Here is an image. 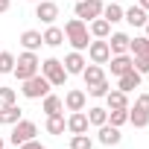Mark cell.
I'll use <instances>...</instances> for the list:
<instances>
[{
	"label": "cell",
	"instance_id": "6da1fadb",
	"mask_svg": "<svg viewBox=\"0 0 149 149\" xmlns=\"http://www.w3.org/2000/svg\"><path fill=\"white\" fill-rule=\"evenodd\" d=\"M64 38L70 41V47L73 50H88V44H91V32H88V24L82 21V18H70L67 24H64Z\"/></svg>",
	"mask_w": 149,
	"mask_h": 149
},
{
	"label": "cell",
	"instance_id": "7a4b0ae2",
	"mask_svg": "<svg viewBox=\"0 0 149 149\" xmlns=\"http://www.w3.org/2000/svg\"><path fill=\"white\" fill-rule=\"evenodd\" d=\"M38 67H41V61H38V56L32 53V50H24L18 58H15V76H18V82H24V79H29V76H35L38 73Z\"/></svg>",
	"mask_w": 149,
	"mask_h": 149
},
{
	"label": "cell",
	"instance_id": "3957f363",
	"mask_svg": "<svg viewBox=\"0 0 149 149\" xmlns=\"http://www.w3.org/2000/svg\"><path fill=\"white\" fill-rule=\"evenodd\" d=\"M24 88H21V94L26 97V100H44L47 94H50V82H47V76H41V73H35V76H29V79H24L21 82Z\"/></svg>",
	"mask_w": 149,
	"mask_h": 149
},
{
	"label": "cell",
	"instance_id": "277c9868",
	"mask_svg": "<svg viewBox=\"0 0 149 149\" xmlns=\"http://www.w3.org/2000/svg\"><path fill=\"white\" fill-rule=\"evenodd\" d=\"M38 70H41V76H47V82H50L53 88L64 85V79H67V70H64V64H61L58 58H44Z\"/></svg>",
	"mask_w": 149,
	"mask_h": 149
},
{
	"label": "cell",
	"instance_id": "5b68a950",
	"mask_svg": "<svg viewBox=\"0 0 149 149\" xmlns=\"http://www.w3.org/2000/svg\"><path fill=\"white\" fill-rule=\"evenodd\" d=\"M35 134H38V126L32 123V120H18L15 126H12V134H9V140L15 143V146H21V143H26V140H35Z\"/></svg>",
	"mask_w": 149,
	"mask_h": 149
},
{
	"label": "cell",
	"instance_id": "8992f818",
	"mask_svg": "<svg viewBox=\"0 0 149 149\" xmlns=\"http://www.w3.org/2000/svg\"><path fill=\"white\" fill-rule=\"evenodd\" d=\"M73 12H76V18H82L88 24V21L102 15V0H76V9Z\"/></svg>",
	"mask_w": 149,
	"mask_h": 149
},
{
	"label": "cell",
	"instance_id": "52a82bcc",
	"mask_svg": "<svg viewBox=\"0 0 149 149\" xmlns=\"http://www.w3.org/2000/svg\"><path fill=\"white\" fill-rule=\"evenodd\" d=\"M88 58H91L94 64H108V58H111V47H108V41H105V38L91 41V44H88Z\"/></svg>",
	"mask_w": 149,
	"mask_h": 149
},
{
	"label": "cell",
	"instance_id": "ba28073f",
	"mask_svg": "<svg viewBox=\"0 0 149 149\" xmlns=\"http://www.w3.org/2000/svg\"><path fill=\"white\" fill-rule=\"evenodd\" d=\"M88 114L85 111H70V117H67V132L70 134H88Z\"/></svg>",
	"mask_w": 149,
	"mask_h": 149
},
{
	"label": "cell",
	"instance_id": "9c48e42d",
	"mask_svg": "<svg viewBox=\"0 0 149 149\" xmlns=\"http://www.w3.org/2000/svg\"><path fill=\"white\" fill-rule=\"evenodd\" d=\"M35 18H41L44 24H56L58 6L53 3V0H38V3H35Z\"/></svg>",
	"mask_w": 149,
	"mask_h": 149
},
{
	"label": "cell",
	"instance_id": "30bf717a",
	"mask_svg": "<svg viewBox=\"0 0 149 149\" xmlns=\"http://www.w3.org/2000/svg\"><path fill=\"white\" fill-rule=\"evenodd\" d=\"M61 102H64V108H67V111H85L88 94H85V91H79V88H73V91H67V97H64Z\"/></svg>",
	"mask_w": 149,
	"mask_h": 149
},
{
	"label": "cell",
	"instance_id": "8fae6325",
	"mask_svg": "<svg viewBox=\"0 0 149 149\" xmlns=\"http://www.w3.org/2000/svg\"><path fill=\"white\" fill-rule=\"evenodd\" d=\"M97 129H100V134H97V137H100V143H102V146H117V143H120V137H123V134H120V129H117V126H111V123H102V126H97Z\"/></svg>",
	"mask_w": 149,
	"mask_h": 149
},
{
	"label": "cell",
	"instance_id": "7c38bea8",
	"mask_svg": "<svg viewBox=\"0 0 149 149\" xmlns=\"http://www.w3.org/2000/svg\"><path fill=\"white\" fill-rule=\"evenodd\" d=\"M61 64H64L67 76H70V73H82L88 61H85V56H82L79 50H73V53H67V56H64V61H61Z\"/></svg>",
	"mask_w": 149,
	"mask_h": 149
},
{
	"label": "cell",
	"instance_id": "4fadbf2b",
	"mask_svg": "<svg viewBox=\"0 0 149 149\" xmlns=\"http://www.w3.org/2000/svg\"><path fill=\"white\" fill-rule=\"evenodd\" d=\"M117 79H120V85H117V88H120L123 94H132L134 88H140V79H143V76H140L134 67H132L129 73H123V76H117Z\"/></svg>",
	"mask_w": 149,
	"mask_h": 149
},
{
	"label": "cell",
	"instance_id": "5bb4252c",
	"mask_svg": "<svg viewBox=\"0 0 149 149\" xmlns=\"http://www.w3.org/2000/svg\"><path fill=\"white\" fill-rule=\"evenodd\" d=\"M108 61H111V73H114V76H123V73H129V70H132V56H129V53L111 56Z\"/></svg>",
	"mask_w": 149,
	"mask_h": 149
},
{
	"label": "cell",
	"instance_id": "9a60e30c",
	"mask_svg": "<svg viewBox=\"0 0 149 149\" xmlns=\"http://www.w3.org/2000/svg\"><path fill=\"white\" fill-rule=\"evenodd\" d=\"M123 21H129L132 26H146V9H140V6H129V9H123Z\"/></svg>",
	"mask_w": 149,
	"mask_h": 149
},
{
	"label": "cell",
	"instance_id": "2e32d148",
	"mask_svg": "<svg viewBox=\"0 0 149 149\" xmlns=\"http://www.w3.org/2000/svg\"><path fill=\"white\" fill-rule=\"evenodd\" d=\"M79 76L85 79V85H97L100 79H105V70H102V64H94V61H91V64L79 73Z\"/></svg>",
	"mask_w": 149,
	"mask_h": 149
},
{
	"label": "cell",
	"instance_id": "e0dca14e",
	"mask_svg": "<svg viewBox=\"0 0 149 149\" xmlns=\"http://www.w3.org/2000/svg\"><path fill=\"white\" fill-rule=\"evenodd\" d=\"M41 38H44V44L47 47H61L64 44V29H58V26H47V32H41Z\"/></svg>",
	"mask_w": 149,
	"mask_h": 149
},
{
	"label": "cell",
	"instance_id": "ac0fdd59",
	"mask_svg": "<svg viewBox=\"0 0 149 149\" xmlns=\"http://www.w3.org/2000/svg\"><path fill=\"white\" fill-rule=\"evenodd\" d=\"M129 35L126 32H114L111 35V41H108V47H111V56H120V53H129Z\"/></svg>",
	"mask_w": 149,
	"mask_h": 149
},
{
	"label": "cell",
	"instance_id": "d6986e66",
	"mask_svg": "<svg viewBox=\"0 0 149 149\" xmlns=\"http://www.w3.org/2000/svg\"><path fill=\"white\" fill-rule=\"evenodd\" d=\"M88 32H91L94 38H108V35H111V24L100 15V18H94V21H91V29H88Z\"/></svg>",
	"mask_w": 149,
	"mask_h": 149
},
{
	"label": "cell",
	"instance_id": "ffe728a7",
	"mask_svg": "<svg viewBox=\"0 0 149 149\" xmlns=\"http://www.w3.org/2000/svg\"><path fill=\"white\" fill-rule=\"evenodd\" d=\"M21 44H24V50H32V53H35V50L44 44V38H41L38 29H26V32L21 35Z\"/></svg>",
	"mask_w": 149,
	"mask_h": 149
},
{
	"label": "cell",
	"instance_id": "44dd1931",
	"mask_svg": "<svg viewBox=\"0 0 149 149\" xmlns=\"http://www.w3.org/2000/svg\"><path fill=\"white\" fill-rule=\"evenodd\" d=\"M105 102H108V108H126L129 105V94H123L120 88H111L105 94Z\"/></svg>",
	"mask_w": 149,
	"mask_h": 149
},
{
	"label": "cell",
	"instance_id": "7402d4cb",
	"mask_svg": "<svg viewBox=\"0 0 149 149\" xmlns=\"http://www.w3.org/2000/svg\"><path fill=\"white\" fill-rule=\"evenodd\" d=\"M21 120V108L12 102V105H3V108H0V123H3V126H15Z\"/></svg>",
	"mask_w": 149,
	"mask_h": 149
},
{
	"label": "cell",
	"instance_id": "603a6c76",
	"mask_svg": "<svg viewBox=\"0 0 149 149\" xmlns=\"http://www.w3.org/2000/svg\"><path fill=\"white\" fill-rule=\"evenodd\" d=\"M64 129H67V120L61 114H47V132L50 134H64Z\"/></svg>",
	"mask_w": 149,
	"mask_h": 149
},
{
	"label": "cell",
	"instance_id": "cb8c5ba5",
	"mask_svg": "<svg viewBox=\"0 0 149 149\" xmlns=\"http://www.w3.org/2000/svg\"><path fill=\"white\" fill-rule=\"evenodd\" d=\"M102 18H105L108 24H120V21H123V9H120V3H114V0H111L108 6H102Z\"/></svg>",
	"mask_w": 149,
	"mask_h": 149
},
{
	"label": "cell",
	"instance_id": "d4e9b609",
	"mask_svg": "<svg viewBox=\"0 0 149 149\" xmlns=\"http://www.w3.org/2000/svg\"><path fill=\"white\" fill-rule=\"evenodd\" d=\"M61 108H64L61 97H56V94H47L44 97V114H61Z\"/></svg>",
	"mask_w": 149,
	"mask_h": 149
},
{
	"label": "cell",
	"instance_id": "484cf974",
	"mask_svg": "<svg viewBox=\"0 0 149 149\" xmlns=\"http://www.w3.org/2000/svg\"><path fill=\"white\" fill-rule=\"evenodd\" d=\"M129 123H132L134 129H146V126H149V114L140 111V108H129Z\"/></svg>",
	"mask_w": 149,
	"mask_h": 149
},
{
	"label": "cell",
	"instance_id": "4316f807",
	"mask_svg": "<svg viewBox=\"0 0 149 149\" xmlns=\"http://www.w3.org/2000/svg\"><path fill=\"white\" fill-rule=\"evenodd\" d=\"M88 123H91V126H102V123H108V111L100 108V105L88 108Z\"/></svg>",
	"mask_w": 149,
	"mask_h": 149
},
{
	"label": "cell",
	"instance_id": "83f0119b",
	"mask_svg": "<svg viewBox=\"0 0 149 149\" xmlns=\"http://www.w3.org/2000/svg\"><path fill=\"white\" fill-rule=\"evenodd\" d=\"M108 123H111V126H117V129H120L123 123H129V105H126V108H111Z\"/></svg>",
	"mask_w": 149,
	"mask_h": 149
},
{
	"label": "cell",
	"instance_id": "f1b7e54d",
	"mask_svg": "<svg viewBox=\"0 0 149 149\" xmlns=\"http://www.w3.org/2000/svg\"><path fill=\"white\" fill-rule=\"evenodd\" d=\"M70 149H94V140L88 134H73L70 137Z\"/></svg>",
	"mask_w": 149,
	"mask_h": 149
},
{
	"label": "cell",
	"instance_id": "f546056e",
	"mask_svg": "<svg viewBox=\"0 0 149 149\" xmlns=\"http://www.w3.org/2000/svg\"><path fill=\"white\" fill-rule=\"evenodd\" d=\"M12 70H15V56L0 50V73H12Z\"/></svg>",
	"mask_w": 149,
	"mask_h": 149
},
{
	"label": "cell",
	"instance_id": "4dcf8cb0",
	"mask_svg": "<svg viewBox=\"0 0 149 149\" xmlns=\"http://www.w3.org/2000/svg\"><path fill=\"white\" fill-rule=\"evenodd\" d=\"M108 91H111V88H108V79H100L97 85H88V94H91V97H105Z\"/></svg>",
	"mask_w": 149,
	"mask_h": 149
},
{
	"label": "cell",
	"instance_id": "1f68e13d",
	"mask_svg": "<svg viewBox=\"0 0 149 149\" xmlns=\"http://www.w3.org/2000/svg\"><path fill=\"white\" fill-rule=\"evenodd\" d=\"M15 100H18L15 88H3V85H0V108H3V105H12Z\"/></svg>",
	"mask_w": 149,
	"mask_h": 149
},
{
	"label": "cell",
	"instance_id": "d6a6232c",
	"mask_svg": "<svg viewBox=\"0 0 149 149\" xmlns=\"http://www.w3.org/2000/svg\"><path fill=\"white\" fill-rule=\"evenodd\" d=\"M132 67L140 73V76H146V73H149V58H143V56H132Z\"/></svg>",
	"mask_w": 149,
	"mask_h": 149
},
{
	"label": "cell",
	"instance_id": "836d02e7",
	"mask_svg": "<svg viewBox=\"0 0 149 149\" xmlns=\"http://www.w3.org/2000/svg\"><path fill=\"white\" fill-rule=\"evenodd\" d=\"M134 108H140V111H146V114H149V94H140V97L134 100Z\"/></svg>",
	"mask_w": 149,
	"mask_h": 149
},
{
	"label": "cell",
	"instance_id": "e575fe53",
	"mask_svg": "<svg viewBox=\"0 0 149 149\" xmlns=\"http://www.w3.org/2000/svg\"><path fill=\"white\" fill-rule=\"evenodd\" d=\"M21 149H47V146H41L38 140H26V143H21Z\"/></svg>",
	"mask_w": 149,
	"mask_h": 149
},
{
	"label": "cell",
	"instance_id": "d590c367",
	"mask_svg": "<svg viewBox=\"0 0 149 149\" xmlns=\"http://www.w3.org/2000/svg\"><path fill=\"white\" fill-rule=\"evenodd\" d=\"M9 6H12V0H0V15L9 12Z\"/></svg>",
	"mask_w": 149,
	"mask_h": 149
},
{
	"label": "cell",
	"instance_id": "8d00e7d4",
	"mask_svg": "<svg viewBox=\"0 0 149 149\" xmlns=\"http://www.w3.org/2000/svg\"><path fill=\"white\" fill-rule=\"evenodd\" d=\"M137 6H140V9H146V12H149V0H137Z\"/></svg>",
	"mask_w": 149,
	"mask_h": 149
},
{
	"label": "cell",
	"instance_id": "74e56055",
	"mask_svg": "<svg viewBox=\"0 0 149 149\" xmlns=\"http://www.w3.org/2000/svg\"><path fill=\"white\" fill-rule=\"evenodd\" d=\"M143 29H146V38H149V21H146V26H143Z\"/></svg>",
	"mask_w": 149,
	"mask_h": 149
},
{
	"label": "cell",
	"instance_id": "f35d334b",
	"mask_svg": "<svg viewBox=\"0 0 149 149\" xmlns=\"http://www.w3.org/2000/svg\"><path fill=\"white\" fill-rule=\"evenodd\" d=\"M0 149H3V137H0Z\"/></svg>",
	"mask_w": 149,
	"mask_h": 149
},
{
	"label": "cell",
	"instance_id": "ab89813d",
	"mask_svg": "<svg viewBox=\"0 0 149 149\" xmlns=\"http://www.w3.org/2000/svg\"><path fill=\"white\" fill-rule=\"evenodd\" d=\"M114 3H123V0H114Z\"/></svg>",
	"mask_w": 149,
	"mask_h": 149
},
{
	"label": "cell",
	"instance_id": "60d3db41",
	"mask_svg": "<svg viewBox=\"0 0 149 149\" xmlns=\"http://www.w3.org/2000/svg\"><path fill=\"white\" fill-rule=\"evenodd\" d=\"M32 3H38V0H32Z\"/></svg>",
	"mask_w": 149,
	"mask_h": 149
}]
</instances>
